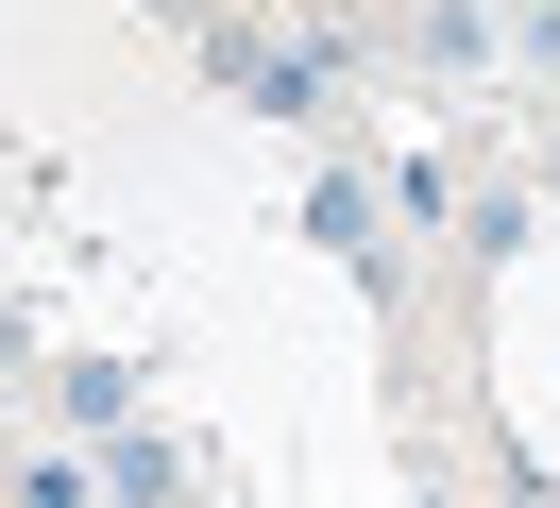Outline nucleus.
Masks as SVG:
<instances>
[{
	"mask_svg": "<svg viewBox=\"0 0 560 508\" xmlns=\"http://www.w3.org/2000/svg\"><path fill=\"white\" fill-rule=\"evenodd\" d=\"M526 68H544V85H560V0H526Z\"/></svg>",
	"mask_w": 560,
	"mask_h": 508,
	"instance_id": "obj_7",
	"label": "nucleus"
},
{
	"mask_svg": "<svg viewBox=\"0 0 560 508\" xmlns=\"http://www.w3.org/2000/svg\"><path fill=\"white\" fill-rule=\"evenodd\" d=\"M187 508H205V492H187Z\"/></svg>",
	"mask_w": 560,
	"mask_h": 508,
	"instance_id": "obj_8",
	"label": "nucleus"
},
{
	"mask_svg": "<svg viewBox=\"0 0 560 508\" xmlns=\"http://www.w3.org/2000/svg\"><path fill=\"white\" fill-rule=\"evenodd\" d=\"M187 51H205V85H238L255 119H323V68L289 51V34H238V17H187Z\"/></svg>",
	"mask_w": 560,
	"mask_h": 508,
	"instance_id": "obj_1",
	"label": "nucleus"
},
{
	"mask_svg": "<svg viewBox=\"0 0 560 508\" xmlns=\"http://www.w3.org/2000/svg\"><path fill=\"white\" fill-rule=\"evenodd\" d=\"M492 34H510L492 0H424V17H408V51H424V68H492Z\"/></svg>",
	"mask_w": 560,
	"mask_h": 508,
	"instance_id": "obj_5",
	"label": "nucleus"
},
{
	"mask_svg": "<svg viewBox=\"0 0 560 508\" xmlns=\"http://www.w3.org/2000/svg\"><path fill=\"white\" fill-rule=\"evenodd\" d=\"M85 458H103V492H119V508H187V458H171V440H153V424H119V440H85Z\"/></svg>",
	"mask_w": 560,
	"mask_h": 508,
	"instance_id": "obj_4",
	"label": "nucleus"
},
{
	"mask_svg": "<svg viewBox=\"0 0 560 508\" xmlns=\"http://www.w3.org/2000/svg\"><path fill=\"white\" fill-rule=\"evenodd\" d=\"M306 237H323V255H340L357 271V288H408V255H390V203H374V169H323V187H306Z\"/></svg>",
	"mask_w": 560,
	"mask_h": 508,
	"instance_id": "obj_2",
	"label": "nucleus"
},
{
	"mask_svg": "<svg viewBox=\"0 0 560 508\" xmlns=\"http://www.w3.org/2000/svg\"><path fill=\"white\" fill-rule=\"evenodd\" d=\"M51 406H69V440H119V424H137V356H69Z\"/></svg>",
	"mask_w": 560,
	"mask_h": 508,
	"instance_id": "obj_3",
	"label": "nucleus"
},
{
	"mask_svg": "<svg viewBox=\"0 0 560 508\" xmlns=\"http://www.w3.org/2000/svg\"><path fill=\"white\" fill-rule=\"evenodd\" d=\"M18 508H119L103 458H18Z\"/></svg>",
	"mask_w": 560,
	"mask_h": 508,
	"instance_id": "obj_6",
	"label": "nucleus"
}]
</instances>
